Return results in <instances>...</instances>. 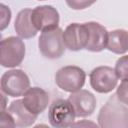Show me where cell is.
<instances>
[{"label": "cell", "mask_w": 128, "mask_h": 128, "mask_svg": "<svg viewBox=\"0 0 128 128\" xmlns=\"http://www.w3.org/2000/svg\"><path fill=\"white\" fill-rule=\"evenodd\" d=\"M39 1H43V0H39Z\"/></svg>", "instance_id": "603a6c76"}, {"label": "cell", "mask_w": 128, "mask_h": 128, "mask_svg": "<svg viewBox=\"0 0 128 128\" xmlns=\"http://www.w3.org/2000/svg\"><path fill=\"white\" fill-rule=\"evenodd\" d=\"M1 90L7 96L18 97L30 88V80L27 74L20 69L8 70L1 76Z\"/></svg>", "instance_id": "5b68a950"}, {"label": "cell", "mask_w": 128, "mask_h": 128, "mask_svg": "<svg viewBox=\"0 0 128 128\" xmlns=\"http://www.w3.org/2000/svg\"><path fill=\"white\" fill-rule=\"evenodd\" d=\"M75 111L67 99H57L50 104L48 109V120L51 126L65 128L72 126L75 120Z\"/></svg>", "instance_id": "8992f818"}, {"label": "cell", "mask_w": 128, "mask_h": 128, "mask_svg": "<svg viewBox=\"0 0 128 128\" xmlns=\"http://www.w3.org/2000/svg\"><path fill=\"white\" fill-rule=\"evenodd\" d=\"M38 47L44 57L48 59L60 58L66 48L63 41V30L58 27L42 31L39 37Z\"/></svg>", "instance_id": "3957f363"}, {"label": "cell", "mask_w": 128, "mask_h": 128, "mask_svg": "<svg viewBox=\"0 0 128 128\" xmlns=\"http://www.w3.org/2000/svg\"><path fill=\"white\" fill-rule=\"evenodd\" d=\"M88 32L89 38L88 43L85 49L91 52H100L107 46L108 41V31L104 26L98 22H87L85 23Z\"/></svg>", "instance_id": "7c38bea8"}, {"label": "cell", "mask_w": 128, "mask_h": 128, "mask_svg": "<svg viewBox=\"0 0 128 128\" xmlns=\"http://www.w3.org/2000/svg\"><path fill=\"white\" fill-rule=\"evenodd\" d=\"M91 87L98 93H109L116 86L118 76L115 70L109 66H99L94 68L89 75Z\"/></svg>", "instance_id": "52a82bcc"}, {"label": "cell", "mask_w": 128, "mask_h": 128, "mask_svg": "<svg viewBox=\"0 0 128 128\" xmlns=\"http://www.w3.org/2000/svg\"><path fill=\"white\" fill-rule=\"evenodd\" d=\"M0 126H2V127H16L15 122H14V119L12 118L11 114L8 111L1 110Z\"/></svg>", "instance_id": "ffe728a7"}, {"label": "cell", "mask_w": 128, "mask_h": 128, "mask_svg": "<svg viewBox=\"0 0 128 128\" xmlns=\"http://www.w3.org/2000/svg\"><path fill=\"white\" fill-rule=\"evenodd\" d=\"M116 96L120 102L128 105V80H122L120 85L117 87Z\"/></svg>", "instance_id": "ac0fdd59"}, {"label": "cell", "mask_w": 128, "mask_h": 128, "mask_svg": "<svg viewBox=\"0 0 128 128\" xmlns=\"http://www.w3.org/2000/svg\"><path fill=\"white\" fill-rule=\"evenodd\" d=\"M72 126H97L95 123L92 122H86L85 120H82V122H77V123H73Z\"/></svg>", "instance_id": "44dd1931"}, {"label": "cell", "mask_w": 128, "mask_h": 128, "mask_svg": "<svg viewBox=\"0 0 128 128\" xmlns=\"http://www.w3.org/2000/svg\"><path fill=\"white\" fill-rule=\"evenodd\" d=\"M25 107L33 114L39 115L45 111L49 104L48 93L40 87H30L23 96Z\"/></svg>", "instance_id": "8fae6325"}, {"label": "cell", "mask_w": 128, "mask_h": 128, "mask_svg": "<svg viewBox=\"0 0 128 128\" xmlns=\"http://www.w3.org/2000/svg\"><path fill=\"white\" fill-rule=\"evenodd\" d=\"M66 4L73 10H83L93 5L97 0H65Z\"/></svg>", "instance_id": "e0dca14e"}, {"label": "cell", "mask_w": 128, "mask_h": 128, "mask_svg": "<svg viewBox=\"0 0 128 128\" xmlns=\"http://www.w3.org/2000/svg\"><path fill=\"white\" fill-rule=\"evenodd\" d=\"M0 7H1V15H2L1 16V30H4L9 25V22L11 19V11L9 7L4 4H1Z\"/></svg>", "instance_id": "d6986e66"}, {"label": "cell", "mask_w": 128, "mask_h": 128, "mask_svg": "<svg viewBox=\"0 0 128 128\" xmlns=\"http://www.w3.org/2000/svg\"><path fill=\"white\" fill-rule=\"evenodd\" d=\"M98 125L103 128H128V109L113 95L99 111Z\"/></svg>", "instance_id": "6da1fadb"}, {"label": "cell", "mask_w": 128, "mask_h": 128, "mask_svg": "<svg viewBox=\"0 0 128 128\" xmlns=\"http://www.w3.org/2000/svg\"><path fill=\"white\" fill-rule=\"evenodd\" d=\"M6 107V97L4 96V93L2 94V103H1V110H5Z\"/></svg>", "instance_id": "7402d4cb"}, {"label": "cell", "mask_w": 128, "mask_h": 128, "mask_svg": "<svg viewBox=\"0 0 128 128\" xmlns=\"http://www.w3.org/2000/svg\"><path fill=\"white\" fill-rule=\"evenodd\" d=\"M7 111L14 119L16 127H29L33 125V123L37 119V115L31 113L25 107L22 99L11 102V104L7 108Z\"/></svg>", "instance_id": "4fadbf2b"}, {"label": "cell", "mask_w": 128, "mask_h": 128, "mask_svg": "<svg viewBox=\"0 0 128 128\" xmlns=\"http://www.w3.org/2000/svg\"><path fill=\"white\" fill-rule=\"evenodd\" d=\"M106 48L115 54H124L128 51V31L115 29L108 33Z\"/></svg>", "instance_id": "9a60e30c"}, {"label": "cell", "mask_w": 128, "mask_h": 128, "mask_svg": "<svg viewBox=\"0 0 128 128\" xmlns=\"http://www.w3.org/2000/svg\"><path fill=\"white\" fill-rule=\"evenodd\" d=\"M89 38L88 29L84 24H69L63 31V41L65 47L71 51H79L86 48Z\"/></svg>", "instance_id": "9c48e42d"}, {"label": "cell", "mask_w": 128, "mask_h": 128, "mask_svg": "<svg viewBox=\"0 0 128 128\" xmlns=\"http://www.w3.org/2000/svg\"><path fill=\"white\" fill-rule=\"evenodd\" d=\"M76 117H88L93 114L96 108V98L88 90L80 89L72 92L68 97Z\"/></svg>", "instance_id": "30bf717a"}, {"label": "cell", "mask_w": 128, "mask_h": 128, "mask_svg": "<svg viewBox=\"0 0 128 128\" xmlns=\"http://www.w3.org/2000/svg\"><path fill=\"white\" fill-rule=\"evenodd\" d=\"M86 80L85 71L73 65H68L60 68L55 74L56 85L65 92H75L80 90Z\"/></svg>", "instance_id": "277c9868"}, {"label": "cell", "mask_w": 128, "mask_h": 128, "mask_svg": "<svg viewBox=\"0 0 128 128\" xmlns=\"http://www.w3.org/2000/svg\"><path fill=\"white\" fill-rule=\"evenodd\" d=\"M25 44L19 37L10 36L1 40L0 64L6 68L19 66L25 57Z\"/></svg>", "instance_id": "7a4b0ae2"}, {"label": "cell", "mask_w": 128, "mask_h": 128, "mask_svg": "<svg viewBox=\"0 0 128 128\" xmlns=\"http://www.w3.org/2000/svg\"><path fill=\"white\" fill-rule=\"evenodd\" d=\"M114 70L119 79L128 80V55L121 56L116 61Z\"/></svg>", "instance_id": "2e32d148"}, {"label": "cell", "mask_w": 128, "mask_h": 128, "mask_svg": "<svg viewBox=\"0 0 128 128\" xmlns=\"http://www.w3.org/2000/svg\"><path fill=\"white\" fill-rule=\"evenodd\" d=\"M31 20L38 31H46L58 28L60 18L56 8L51 5H42L32 10Z\"/></svg>", "instance_id": "ba28073f"}, {"label": "cell", "mask_w": 128, "mask_h": 128, "mask_svg": "<svg viewBox=\"0 0 128 128\" xmlns=\"http://www.w3.org/2000/svg\"><path fill=\"white\" fill-rule=\"evenodd\" d=\"M31 14H32V9L25 8L19 11V13L16 16L14 29L20 38L23 39L33 38L36 36L38 32V30L32 23Z\"/></svg>", "instance_id": "5bb4252c"}]
</instances>
